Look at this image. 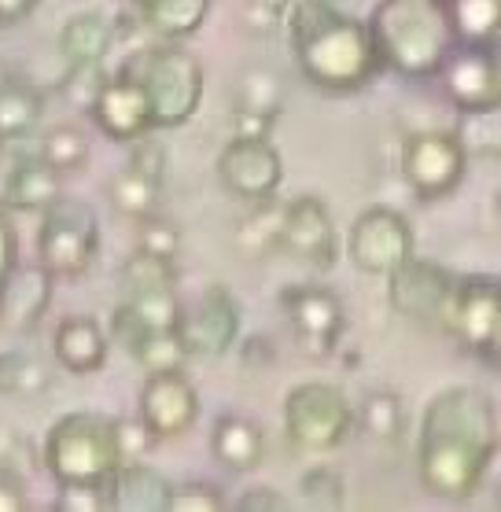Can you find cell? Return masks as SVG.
I'll list each match as a JSON object with an SVG mask.
<instances>
[{"label": "cell", "instance_id": "8", "mask_svg": "<svg viewBox=\"0 0 501 512\" xmlns=\"http://www.w3.org/2000/svg\"><path fill=\"white\" fill-rule=\"evenodd\" d=\"M122 306L140 317L144 328H177L181 295H177V258L137 247L122 262Z\"/></svg>", "mask_w": 501, "mask_h": 512}, {"label": "cell", "instance_id": "34", "mask_svg": "<svg viewBox=\"0 0 501 512\" xmlns=\"http://www.w3.org/2000/svg\"><path fill=\"white\" fill-rule=\"evenodd\" d=\"M144 373H166V369H185L188 350L177 336V328H148L144 339L129 350Z\"/></svg>", "mask_w": 501, "mask_h": 512}, {"label": "cell", "instance_id": "11", "mask_svg": "<svg viewBox=\"0 0 501 512\" xmlns=\"http://www.w3.org/2000/svg\"><path fill=\"white\" fill-rule=\"evenodd\" d=\"M347 255L369 277H387L391 269L417 255V236H413V225L406 222L402 210L369 207L350 225Z\"/></svg>", "mask_w": 501, "mask_h": 512}, {"label": "cell", "instance_id": "42", "mask_svg": "<svg viewBox=\"0 0 501 512\" xmlns=\"http://www.w3.org/2000/svg\"><path fill=\"white\" fill-rule=\"evenodd\" d=\"M236 509H244V512H288L292 509V501L284 498L277 487H251L236 498Z\"/></svg>", "mask_w": 501, "mask_h": 512}, {"label": "cell", "instance_id": "47", "mask_svg": "<svg viewBox=\"0 0 501 512\" xmlns=\"http://www.w3.org/2000/svg\"><path fill=\"white\" fill-rule=\"evenodd\" d=\"M137 4H148V0H137Z\"/></svg>", "mask_w": 501, "mask_h": 512}, {"label": "cell", "instance_id": "48", "mask_svg": "<svg viewBox=\"0 0 501 512\" xmlns=\"http://www.w3.org/2000/svg\"><path fill=\"white\" fill-rule=\"evenodd\" d=\"M0 148H4V140H0Z\"/></svg>", "mask_w": 501, "mask_h": 512}, {"label": "cell", "instance_id": "32", "mask_svg": "<svg viewBox=\"0 0 501 512\" xmlns=\"http://www.w3.org/2000/svg\"><path fill=\"white\" fill-rule=\"evenodd\" d=\"M354 424L376 439V443H395L402 428H406V409H402V398L391 395V391H369L362 398V406L354 409Z\"/></svg>", "mask_w": 501, "mask_h": 512}, {"label": "cell", "instance_id": "2", "mask_svg": "<svg viewBox=\"0 0 501 512\" xmlns=\"http://www.w3.org/2000/svg\"><path fill=\"white\" fill-rule=\"evenodd\" d=\"M284 23H288V45L299 74L325 93L365 89L384 70L369 26L347 15L339 4L292 0Z\"/></svg>", "mask_w": 501, "mask_h": 512}, {"label": "cell", "instance_id": "5", "mask_svg": "<svg viewBox=\"0 0 501 512\" xmlns=\"http://www.w3.org/2000/svg\"><path fill=\"white\" fill-rule=\"evenodd\" d=\"M122 461L118 420L107 413L78 409L48 428L45 468L56 483H104Z\"/></svg>", "mask_w": 501, "mask_h": 512}, {"label": "cell", "instance_id": "20", "mask_svg": "<svg viewBox=\"0 0 501 512\" xmlns=\"http://www.w3.org/2000/svg\"><path fill=\"white\" fill-rule=\"evenodd\" d=\"M56 295V277L41 262L23 266L15 262L12 273L0 280V328L8 336H30L45 321Z\"/></svg>", "mask_w": 501, "mask_h": 512}, {"label": "cell", "instance_id": "13", "mask_svg": "<svg viewBox=\"0 0 501 512\" xmlns=\"http://www.w3.org/2000/svg\"><path fill=\"white\" fill-rule=\"evenodd\" d=\"M432 78H439V89L457 111H487V107L501 104V74L494 45L454 41Z\"/></svg>", "mask_w": 501, "mask_h": 512}, {"label": "cell", "instance_id": "40", "mask_svg": "<svg viewBox=\"0 0 501 512\" xmlns=\"http://www.w3.org/2000/svg\"><path fill=\"white\" fill-rule=\"evenodd\" d=\"M26 465H34V450L23 435L8 424H0V468H12V472H23Z\"/></svg>", "mask_w": 501, "mask_h": 512}, {"label": "cell", "instance_id": "21", "mask_svg": "<svg viewBox=\"0 0 501 512\" xmlns=\"http://www.w3.org/2000/svg\"><path fill=\"white\" fill-rule=\"evenodd\" d=\"M284 111V82L269 67H244L233 82V126L236 137H269Z\"/></svg>", "mask_w": 501, "mask_h": 512}, {"label": "cell", "instance_id": "4", "mask_svg": "<svg viewBox=\"0 0 501 512\" xmlns=\"http://www.w3.org/2000/svg\"><path fill=\"white\" fill-rule=\"evenodd\" d=\"M118 70L137 78L140 89L148 93L155 129L185 126L203 100V63L177 41L133 48Z\"/></svg>", "mask_w": 501, "mask_h": 512}, {"label": "cell", "instance_id": "6", "mask_svg": "<svg viewBox=\"0 0 501 512\" xmlns=\"http://www.w3.org/2000/svg\"><path fill=\"white\" fill-rule=\"evenodd\" d=\"M100 247V218L89 203L59 192L41 210V233H37V262L56 280H78L89 273Z\"/></svg>", "mask_w": 501, "mask_h": 512}, {"label": "cell", "instance_id": "23", "mask_svg": "<svg viewBox=\"0 0 501 512\" xmlns=\"http://www.w3.org/2000/svg\"><path fill=\"white\" fill-rule=\"evenodd\" d=\"M52 350L67 373L93 376L107 365V332L93 317H67V321H59L56 336H52Z\"/></svg>", "mask_w": 501, "mask_h": 512}, {"label": "cell", "instance_id": "35", "mask_svg": "<svg viewBox=\"0 0 501 512\" xmlns=\"http://www.w3.org/2000/svg\"><path fill=\"white\" fill-rule=\"evenodd\" d=\"M37 155H41L56 174H74V170H82V166L89 163V137H85L78 126H56L41 137Z\"/></svg>", "mask_w": 501, "mask_h": 512}, {"label": "cell", "instance_id": "15", "mask_svg": "<svg viewBox=\"0 0 501 512\" xmlns=\"http://www.w3.org/2000/svg\"><path fill=\"white\" fill-rule=\"evenodd\" d=\"M218 177L229 196L244 203H266L284 181V163L269 137H233L218 155Z\"/></svg>", "mask_w": 501, "mask_h": 512}, {"label": "cell", "instance_id": "18", "mask_svg": "<svg viewBox=\"0 0 501 512\" xmlns=\"http://www.w3.org/2000/svg\"><path fill=\"white\" fill-rule=\"evenodd\" d=\"M89 115H93L96 129L104 137L118 140V144H133V140L148 137L155 129L148 93L140 89L137 78H129L126 70L107 74L104 85L96 89L93 104H89Z\"/></svg>", "mask_w": 501, "mask_h": 512}, {"label": "cell", "instance_id": "39", "mask_svg": "<svg viewBox=\"0 0 501 512\" xmlns=\"http://www.w3.org/2000/svg\"><path fill=\"white\" fill-rule=\"evenodd\" d=\"M144 251H155V255H166V258H177L181 251V233H177L174 225L163 222V218H144L140 222V244Z\"/></svg>", "mask_w": 501, "mask_h": 512}, {"label": "cell", "instance_id": "10", "mask_svg": "<svg viewBox=\"0 0 501 512\" xmlns=\"http://www.w3.org/2000/svg\"><path fill=\"white\" fill-rule=\"evenodd\" d=\"M498 325H501L498 280L490 277V273L457 277L443 332H450L468 354L494 361L498 358Z\"/></svg>", "mask_w": 501, "mask_h": 512}, {"label": "cell", "instance_id": "46", "mask_svg": "<svg viewBox=\"0 0 501 512\" xmlns=\"http://www.w3.org/2000/svg\"><path fill=\"white\" fill-rule=\"evenodd\" d=\"M321 4H343V0H321Z\"/></svg>", "mask_w": 501, "mask_h": 512}, {"label": "cell", "instance_id": "12", "mask_svg": "<svg viewBox=\"0 0 501 512\" xmlns=\"http://www.w3.org/2000/svg\"><path fill=\"white\" fill-rule=\"evenodd\" d=\"M384 280L395 314H402L406 321H417V325L446 328V310H450L457 273L413 255L398 269H391Z\"/></svg>", "mask_w": 501, "mask_h": 512}, {"label": "cell", "instance_id": "45", "mask_svg": "<svg viewBox=\"0 0 501 512\" xmlns=\"http://www.w3.org/2000/svg\"><path fill=\"white\" fill-rule=\"evenodd\" d=\"M37 8V0H0V26H15L30 19Z\"/></svg>", "mask_w": 501, "mask_h": 512}, {"label": "cell", "instance_id": "27", "mask_svg": "<svg viewBox=\"0 0 501 512\" xmlns=\"http://www.w3.org/2000/svg\"><path fill=\"white\" fill-rule=\"evenodd\" d=\"M45 115V100L37 93V85L30 82H12L0 85V140H26L34 137Z\"/></svg>", "mask_w": 501, "mask_h": 512}, {"label": "cell", "instance_id": "38", "mask_svg": "<svg viewBox=\"0 0 501 512\" xmlns=\"http://www.w3.org/2000/svg\"><path fill=\"white\" fill-rule=\"evenodd\" d=\"M59 512H107L104 483H59Z\"/></svg>", "mask_w": 501, "mask_h": 512}, {"label": "cell", "instance_id": "36", "mask_svg": "<svg viewBox=\"0 0 501 512\" xmlns=\"http://www.w3.org/2000/svg\"><path fill=\"white\" fill-rule=\"evenodd\" d=\"M299 501L314 512H339L347 505V483L336 468L317 465L299 479Z\"/></svg>", "mask_w": 501, "mask_h": 512}, {"label": "cell", "instance_id": "41", "mask_svg": "<svg viewBox=\"0 0 501 512\" xmlns=\"http://www.w3.org/2000/svg\"><path fill=\"white\" fill-rule=\"evenodd\" d=\"M118 443H122V457L126 461H144L148 446L155 443V435L140 420H118Z\"/></svg>", "mask_w": 501, "mask_h": 512}, {"label": "cell", "instance_id": "31", "mask_svg": "<svg viewBox=\"0 0 501 512\" xmlns=\"http://www.w3.org/2000/svg\"><path fill=\"white\" fill-rule=\"evenodd\" d=\"M111 203H115L118 214H126L133 222H144L159 210V196H163V181L152 174H144L137 166H129L122 174L111 177Z\"/></svg>", "mask_w": 501, "mask_h": 512}, {"label": "cell", "instance_id": "22", "mask_svg": "<svg viewBox=\"0 0 501 512\" xmlns=\"http://www.w3.org/2000/svg\"><path fill=\"white\" fill-rule=\"evenodd\" d=\"M107 512H170L174 483L148 461H122L104 479Z\"/></svg>", "mask_w": 501, "mask_h": 512}, {"label": "cell", "instance_id": "17", "mask_svg": "<svg viewBox=\"0 0 501 512\" xmlns=\"http://www.w3.org/2000/svg\"><path fill=\"white\" fill-rule=\"evenodd\" d=\"M199 420V395L185 369L148 373L140 387V424L155 439H177Z\"/></svg>", "mask_w": 501, "mask_h": 512}, {"label": "cell", "instance_id": "33", "mask_svg": "<svg viewBox=\"0 0 501 512\" xmlns=\"http://www.w3.org/2000/svg\"><path fill=\"white\" fill-rule=\"evenodd\" d=\"M454 137L461 140L468 159H498L501 152V111L487 107V111H461Z\"/></svg>", "mask_w": 501, "mask_h": 512}, {"label": "cell", "instance_id": "7", "mask_svg": "<svg viewBox=\"0 0 501 512\" xmlns=\"http://www.w3.org/2000/svg\"><path fill=\"white\" fill-rule=\"evenodd\" d=\"M284 431L306 454H328L354 431V406L339 387L310 380L284 398Z\"/></svg>", "mask_w": 501, "mask_h": 512}, {"label": "cell", "instance_id": "29", "mask_svg": "<svg viewBox=\"0 0 501 512\" xmlns=\"http://www.w3.org/2000/svg\"><path fill=\"white\" fill-rule=\"evenodd\" d=\"M207 12L210 0H148V4H140L144 26L163 37V41L192 37L199 26L207 23Z\"/></svg>", "mask_w": 501, "mask_h": 512}, {"label": "cell", "instance_id": "19", "mask_svg": "<svg viewBox=\"0 0 501 512\" xmlns=\"http://www.w3.org/2000/svg\"><path fill=\"white\" fill-rule=\"evenodd\" d=\"M280 306L288 314L292 332L310 354H317V358L332 354V347L343 336V325H347V314H343L336 291L314 288V284L310 288H288L280 295Z\"/></svg>", "mask_w": 501, "mask_h": 512}, {"label": "cell", "instance_id": "14", "mask_svg": "<svg viewBox=\"0 0 501 512\" xmlns=\"http://www.w3.org/2000/svg\"><path fill=\"white\" fill-rule=\"evenodd\" d=\"M177 336L185 343L188 358H222L240 339V303L225 284H210L196 303L181 306Z\"/></svg>", "mask_w": 501, "mask_h": 512}, {"label": "cell", "instance_id": "9", "mask_svg": "<svg viewBox=\"0 0 501 512\" xmlns=\"http://www.w3.org/2000/svg\"><path fill=\"white\" fill-rule=\"evenodd\" d=\"M468 170V155L461 140L443 129H424V133H409L402 140V177L413 188V196L424 203L446 199Z\"/></svg>", "mask_w": 501, "mask_h": 512}, {"label": "cell", "instance_id": "24", "mask_svg": "<svg viewBox=\"0 0 501 512\" xmlns=\"http://www.w3.org/2000/svg\"><path fill=\"white\" fill-rule=\"evenodd\" d=\"M210 450H214V461H222L233 472H255L266 461V431L258 428L255 420L229 413L214 424Z\"/></svg>", "mask_w": 501, "mask_h": 512}, {"label": "cell", "instance_id": "30", "mask_svg": "<svg viewBox=\"0 0 501 512\" xmlns=\"http://www.w3.org/2000/svg\"><path fill=\"white\" fill-rule=\"evenodd\" d=\"M48 384H52V376H48L45 361L37 358L34 350H0V395L4 398L30 402V398L45 395Z\"/></svg>", "mask_w": 501, "mask_h": 512}, {"label": "cell", "instance_id": "3", "mask_svg": "<svg viewBox=\"0 0 501 512\" xmlns=\"http://www.w3.org/2000/svg\"><path fill=\"white\" fill-rule=\"evenodd\" d=\"M380 67L398 78H432L454 45L450 23L439 0H380L369 19Z\"/></svg>", "mask_w": 501, "mask_h": 512}, {"label": "cell", "instance_id": "37", "mask_svg": "<svg viewBox=\"0 0 501 512\" xmlns=\"http://www.w3.org/2000/svg\"><path fill=\"white\" fill-rule=\"evenodd\" d=\"M225 509H229V498L222 494V487L203 483V479L181 483L170 494V512H225Z\"/></svg>", "mask_w": 501, "mask_h": 512}, {"label": "cell", "instance_id": "43", "mask_svg": "<svg viewBox=\"0 0 501 512\" xmlns=\"http://www.w3.org/2000/svg\"><path fill=\"white\" fill-rule=\"evenodd\" d=\"M30 509V494H26L23 472L0 468V512H26Z\"/></svg>", "mask_w": 501, "mask_h": 512}, {"label": "cell", "instance_id": "16", "mask_svg": "<svg viewBox=\"0 0 501 512\" xmlns=\"http://www.w3.org/2000/svg\"><path fill=\"white\" fill-rule=\"evenodd\" d=\"M277 247L314 269H332L336 262V225L317 196H299L280 207Z\"/></svg>", "mask_w": 501, "mask_h": 512}, {"label": "cell", "instance_id": "26", "mask_svg": "<svg viewBox=\"0 0 501 512\" xmlns=\"http://www.w3.org/2000/svg\"><path fill=\"white\" fill-rule=\"evenodd\" d=\"M111 48H115V23L104 12H78L59 30V56L67 59V67L104 63Z\"/></svg>", "mask_w": 501, "mask_h": 512}, {"label": "cell", "instance_id": "28", "mask_svg": "<svg viewBox=\"0 0 501 512\" xmlns=\"http://www.w3.org/2000/svg\"><path fill=\"white\" fill-rule=\"evenodd\" d=\"M454 41L494 45L501 26V0H439Z\"/></svg>", "mask_w": 501, "mask_h": 512}, {"label": "cell", "instance_id": "25", "mask_svg": "<svg viewBox=\"0 0 501 512\" xmlns=\"http://www.w3.org/2000/svg\"><path fill=\"white\" fill-rule=\"evenodd\" d=\"M59 177L63 174H56L41 155L19 159L8 170L4 185H0V203L8 210H26V214L30 210H45L59 196Z\"/></svg>", "mask_w": 501, "mask_h": 512}, {"label": "cell", "instance_id": "1", "mask_svg": "<svg viewBox=\"0 0 501 512\" xmlns=\"http://www.w3.org/2000/svg\"><path fill=\"white\" fill-rule=\"evenodd\" d=\"M498 457V409L479 387H446L424 406L417 431V476L439 501L476 498Z\"/></svg>", "mask_w": 501, "mask_h": 512}, {"label": "cell", "instance_id": "44", "mask_svg": "<svg viewBox=\"0 0 501 512\" xmlns=\"http://www.w3.org/2000/svg\"><path fill=\"white\" fill-rule=\"evenodd\" d=\"M15 262H19V236H15V225L8 222V214L0 210V280L12 273Z\"/></svg>", "mask_w": 501, "mask_h": 512}]
</instances>
